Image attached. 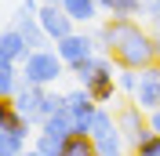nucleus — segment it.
I'll return each mask as SVG.
<instances>
[{"mask_svg":"<svg viewBox=\"0 0 160 156\" xmlns=\"http://www.w3.org/2000/svg\"><path fill=\"white\" fill-rule=\"evenodd\" d=\"M106 33H109V55L120 69H146L157 62L153 29H142L135 18H109Z\"/></svg>","mask_w":160,"mask_h":156,"instance_id":"obj_1","label":"nucleus"},{"mask_svg":"<svg viewBox=\"0 0 160 156\" xmlns=\"http://www.w3.org/2000/svg\"><path fill=\"white\" fill-rule=\"evenodd\" d=\"M33 134H37L33 124L11 105L8 98H0V156H22L29 149L26 142H29Z\"/></svg>","mask_w":160,"mask_h":156,"instance_id":"obj_2","label":"nucleus"},{"mask_svg":"<svg viewBox=\"0 0 160 156\" xmlns=\"http://www.w3.org/2000/svg\"><path fill=\"white\" fill-rule=\"evenodd\" d=\"M66 62H62L58 51L51 47H37L26 55V62H22V80L26 84H37V87H51L58 76H66Z\"/></svg>","mask_w":160,"mask_h":156,"instance_id":"obj_3","label":"nucleus"},{"mask_svg":"<svg viewBox=\"0 0 160 156\" xmlns=\"http://www.w3.org/2000/svg\"><path fill=\"white\" fill-rule=\"evenodd\" d=\"M91 142H95L98 156H128V142H124V134H120V124H117V116L109 113V105L95 109Z\"/></svg>","mask_w":160,"mask_h":156,"instance_id":"obj_4","label":"nucleus"},{"mask_svg":"<svg viewBox=\"0 0 160 156\" xmlns=\"http://www.w3.org/2000/svg\"><path fill=\"white\" fill-rule=\"evenodd\" d=\"M117 124H120V134H124V142H128L131 153H135V149H138L142 142L153 134V127H149V113H146L138 102H124V105L117 109Z\"/></svg>","mask_w":160,"mask_h":156,"instance_id":"obj_5","label":"nucleus"},{"mask_svg":"<svg viewBox=\"0 0 160 156\" xmlns=\"http://www.w3.org/2000/svg\"><path fill=\"white\" fill-rule=\"evenodd\" d=\"M44 98H48V87H37V84H26V80H22V87L15 91V98H8V102L18 109L33 127H40L44 124Z\"/></svg>","mask_w":160,"mask_h":156,"instance_id":"obj_6","label":"nucleus"},{"mask_svg":"<svg viewBox=\"0 0 160 156\" xmlns=\"http://www.w3.org/2000/svg\"><path fill=\"white\" fill-rule=\"evenodd\" d=\"M135 102H138L146 113L160 109V62L138 69V91H135Z\"/></svg>","mask_w":160,"mask_h":156,"instance_id":"obj_7","label":"nucleus"},{"mask_svg":"<svg viewBox=\"0 0 160 156\" xmlns=\"http://www.w3.org/2000/svg\"><path fill=\"white\" fill-rule=\"evenodd\" d=\"M37 18H40V26H44V33H48L51 40H62V37H69V33H77V29H73L77 22L66 15L62 4H40Z\"/></svg>","mask_w":160,"mask_h":156,"instance_id":"obj_8","label":"nucleus"},{"mask_svg":"<svg viewBox=\"0 0 160 156\" xmlns=\"http://www.w3.org/2000/svg\"><path fill=\"white\" fill-rule=\"evenodd\" d=\"M55 51L62 55V62H66V66H77L80 58L98 55V51H95V37H88V33H69V37L55 40Z\"/></svg>","mask_w":160,"mask_h":156,"instance_id":"obj_9","label":"nucleus"},{"mask_svg":"<svg viewBox=\"0 0 160 156\" xmlns=\"http://www.w3.org/2000/svg\"><path fill=\"white\" fill-rule=\"evenodd\" d=\"M37 11H40V7H37ZM37 11L22 4V7H18V15H15V29H18L22 37H26V44H29L33 51H37V47H48V40H51L48 33H44V26H40Z\"/></svg>","mask_w":160,"mask_h":156,"instance_id":"obj_10","label":"nucleus"},{"mask_svg":"<svg viewBox=\"0 0 160 156\" xmlns=\"http://www.w3.org/2000/svg\"><path fill=\"white\" fill-rule=\"evenodd\" d=\"M29 51H33V47L26 44V37H22L15 26L4 29V37H0V58H8V62H26Z\"/></svg>","mask_w":160,"mask_h":156,"instance_id":"obj_11","label":"nucleus"},{"mask_svg":"<svg viewBox=\"0 0 160 156\" xmlns=\"http://www.w3.org/2000/svg\"><path fill=\"white\" fill-rule=\"evenodd\" d=\"M37 131H44V134H51V138H58V142H66V138L77 134V124H73V113L66 109V113H55V116H48L44 124L37 127Z\"/></svg>","mask_w":160,"mask_h":156,"instance_id":"obj_12","label":"nucleus"},{"mask_svg":"<svg viewBox=\"0 0 160 156\" xmlns=\"http://www.w3.org/2000/svg\"><path fill=\"white\" fill-rule=\"evenodd\" d=\"M22 62H8L0 58V98H15V91L22 87Z\"/></svg>","mask_w":160,"mask_h":156,"instance_id":"obj_13","label":"nucleus"},{"mask_svg":"<svg viewBox=\"0 0 160 156\" xmlns=\"http://www.w3.org/2000/svg\"><path fill=\"white\" fill-rule=\"evenodd\" d=\"M62 7H66V15H69L73 22H91L98 18V0H62Z\"/></svg>","mask_w":160,"mask_h":156,"instance_id":"obj_14","label":"nucleus"},{"mask_svg":"<svg viewBox=\"0 0 160 156\" xmlns=\"http://www.w3.org/2000/svg\"><path fill=\"white\" fill-rule=\"evenodd\" d=\"M102 11H109L113 18H135L142 15V0H98Z\"/></svg>","mask_w":160,"mask_h":156,"instance_id":"obj_15","label":"nucleus"},{"mask_svg":"<svg viewBox=\"0 0 160 156\" xmlns=\"http://www.w3.org/2000/svg\"><path fill=\"white\" fill-rule=\"evenodd\" d=\"M58 156H98V149H95L91 134H73V138H66Z\"/></svg>","mask_w":160,"mask_h":156,"instance_id":"obj_16","label":"nucleus"},{"mask_svg":"<svg viewBox=\"0 0 160 156\" xmlns=\"http://www.w3.org/2000/svg\"><path fill=\"white\" fill-rule=\"evenodd\" d=\"M62 145H66V142H58V138L44 134V131H37V134H33V149H40V153H48V156H58Z\"/></svg>","mask_w":160,"mask_h":156,"instance_id":"obj_17","label":"nucleus"},{"mask_svg":"<svg viewBox=\"0 0 160 156\" xmlns=\"http://www.w3.org/2000/svg\"><path fill=\"white\" fill-rule=\"evenodd\" d=\"M117 87H120V95H135L138 91V69H120L117 73Z\"/></svg>","mask_w":160,"mask_h":156,"instance_id":"obj_18","label":"nucleus"},{"mask_svg":"<svg viewBox=\"0 0 160 156\" xmlns=\"http://www.w3.org/2000/svg\"><path fill=\"white\" fill-rule=\"evenodd\" d=\"M55 113H66V95H58V91H48V98H44V120L55 116Z\"/></svg>","mask_w":160,"mask_h":156,"instance_id":"obj_19","label":"nucleus"},{"mask_svg":"<svg viewBox=\"0 0 160 156\" xmlns=\"http://www.w3.org/2000/svg\"><path fill=\"white\" fill-rule=\"evenodd\" d=\"M142 15L149 22V29L160 33V0H142Z\"/></svg>","mask_w":160,"mask_h":156,"instance_id":"obj_20","label":"nucleus"},{"mask_svg":"<svg viewBox=\"0 0 160 156\" xmlns=\"http://www.w3.org/2000/svg\"><path fill=\"white\" fill-rule=\"evenodd\" d=\"M135 153H138V156H160V134L153 131V134L146 138V142H142V145L135 149Z\"/></svg>","mask_w":160,"mask_h":156,"instance_id":"obj_21","label":"nucleus"},{"mask_svg":"<svg viewBox=\"0 0 160 156\" xmlns=\"http://www.w3.org/2000/svg\"><path fill=\"white\" fill-rule=\"evenodd\" d=\"M95 51H98V55H109V33H106V26L95 29Z\"/></svg>","mask_w":160,"mask_h":156,"instance_id":"obj_22","label":"nucleus"},{"mask_svg":"<svg viewBox=\"0 0 160 156\" xmlns=\"http://www.w3.org/2000/svg\"><path fill=\"white\" fill-rule=\"evenodd\" d=\"M149 127L160 134V109H153V113H149Z\"/></svg>","mask_w":160,"mask_h":156,"instance_id":"obj_23","label":"nucleus"},{"mask_svg":"<svg viewBox=\"0 0 160 156\" xmlns=\"http://www.w3.org/2000/svg\"><path fill=\"white\" fill-rule=\"evenodd\" d=\"M22 156H48V153H40V149H26Z\"/></svg>","mask_w":160,"mask_h":156,"instance_id":"obj_24","label":"nucleus"},{"mask_svg":"<svg viewBox=\"0 0 160 156\" xmlns=\"http://www.w3.org/2000/svg\"><path fill=\"white\" fill-rule=\"evenodd\" d=\"M153 44H157V62H160V33H153Z\"/></svg>","mask_w":160,"mask_h":156,"instance_id":"obj_25","label":"nucleus"},{"mask_svg":"<svg viewBox=\"0 0 160 156\" xmlns=\"http://www.w3.org/2000/svg\"><path fill=\"white\" fill-rule=\"evenodd\" d=\"M40 4H62V0H40Z\"/></svg>","mask_w":160,"mask_h":156,"instance_id":"obj_26","label":"nucleus"},{"mask_svg":"<svg viewBox=\"0 0 160 156\" xmlns=\"http://www.w3.org/2000/svg\"><path fill=\"white\" fill-rule=\"evenodd\" d=\"M131 156H138V153H131Z\"/></svg>","mask_w":160,"mask_h":156,"instance_id":"obj_27","label":"nucleus"}]
</instances>
